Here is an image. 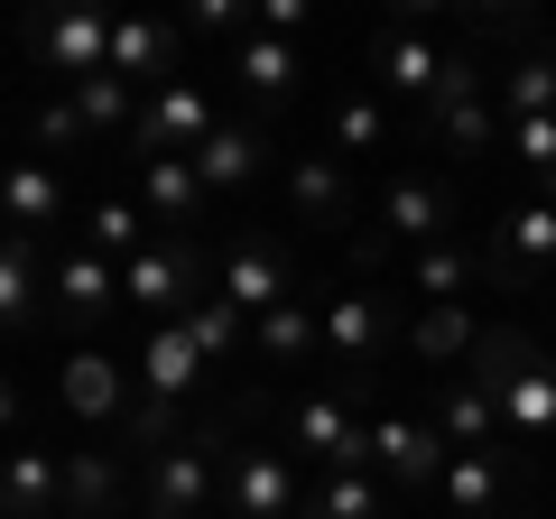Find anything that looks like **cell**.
I'll return each instance as SVG.
<instances>
[{"instance_id":"obj_31","label":"cell","mask_w":556,"mask_h":519,"mask_svg":"<svg viewBox=\"0 0 556 519\" xmlns=\"http://www.w3.org/2000/svg\"><path fill=\"white\" fill-rule=\"evenodd\" d=\"M149 214H139V204H121V195H102L93 214H84V251H102V260H121V269H130L139 251H149Z\"/></svg>"},{"instance_id":"obj_19","label":"cell","mask_w":556,"mask_h":519,"mask_svg":"<svg viewBox=\"0 0 556 519\" xmlns=\"http://www.w3.org/2000/svg\"><path fill=\"white\" fill-rule=\"evenodd\" d=\"M380 343H390V316H380V298H362V288L325 298V353H343L353 371H371Z\"/></svg>"},{"instance_id":"obj_26","label":"cell","mask_w":556,"mask_h":519,"mask_svg":"<svg viewBox=\"0 0 556 519\" xmlns=\"http://www.w3.org/2000/svg\"><path fill=\"white\" fill-rule=\"evenodd\" d=\"M437 501H445L455 519H492V510H501V445H492V455H445Z\"/></svg>"},{"instance_id":"obj_40","label":"cell","mask_w":556,"mask_h":519,"mask_svg":"<svg viewBox=\"0 0 556 519\" xmlns=\"http://www.w3.org/2000/svg\"><path fill=\"white\" fill-rule=\"evenodd\" d=\"M334 140L362 159V149H380V140H390V112H380V102H343V112H334Z\"/></svg>"},{"instance_id":"obj_41","label":"cell","mask_w":556,"mask_h":519,"mask_svg":"<svg viewBox=\"0 0 556 519\" xmlns=\"http://www.w3.org/2000/svg\"><path fill=\"white\" fill-rule=\"evenodd\" d=\"M177 28H186V38H232V28H251V20H241L232 0H186Z\"/></svg>"},{"instance_id":"obj_15","label":"cell","mask_w":556,"mask_h":519,"mask_svg":"<svg viewBox=\"0 0 556 519\" xmlns=\"http://www.w3.org/2000/svg\"><path fill=\"white\" fill-rule=\"evenodd\" d=\"M0 510L10 519H65V455L56 445H10V482H0Z\"/></svg>"},{"instance_id":"obj_21","label":"cell","mask_w":556,"mask_h":519,"mask_svg":"<svg viewBox=\"0 0 556 519\" xmlns=\"http://www.w3.org/2000/svg\"><path fill=\"white\" fill-rule=\"evenodd\" d=\"M473 343H482L473 306H417V316H408V353L427 362V371H455V362H473Z\"/></svg>"},{"instance_id":"obj_1","label":"cell","mask_w":556,"mask_h":519,"mask_svg":"<svg viewBox=\"0 0 556 519\" xmlns=\"http://www.w3.org/2000/svg\"><path fill=\"white\" fill-rule=\"evenodd\" d=\"M464 380H473V390H492V408H501V427H510V436H556V362L538 353L529 334L482 325Z\"/></svg>"},{"instance_id":"obj_38","label":"cell","mask_w":556,"mask_h":519,"mask_svg":"<svg viewBox=\"0 0 556 519\" xmlns=\"http://www.w3.org/2000/svg\"><path fill=\"white\" fill-rule=\"evenodd\" d=\"M28 130H38V149H84V140H93V121L75 112V93L38 102V121H28Z\"/></svg>"},{"instance_id":"obj_20","label":"cell","mask_w":556,"mask_h":519,"mask_svg":"<svg viewBox=\"0 0 556 519\" xmlns=\"http://www.w3.org/2000/svg\"><path fill=\"white\" fill-rule=\"evenodd\" d=\"M204 380V353L186 343V325H149V343H139V390L149 400H186Z\"/></svg>"},{"instance_id":"obj_25","label":"cell","mask_w":556,"mask_h":519,"mask_svg":"<svg viewBox=\"0 0 556 519\" xmlns=\"http://www.w3.org/2000/svg\"><path fill=\"white\" fill-rule=\"evenodd\" d=\"M427 121H437V140H445V149H464V159H482L492 140H510V121H501V102H492V93H445Z\"/></svg>"},{"instance_id":"obj_33","label":"cell","mask_w":556,"mask_h":519,"mask_svg":"<svg viewBox=\"0 0 556 519\" xmlns=\"http://www.w3.org/2000/svg\"><path fill=\"white\" fill-rule=\"evenodd\" d=\"M38 288H56V269H38V241H20V232H10V251H0V316H10V325H28Z\"/></svg>"},{"instance_id":"obj_29","label":"cell","mask_w":556,"mask_h":519,"mask_svg":"<svg viewBox=\"0 0 556 519\" xmlns=\"http://www.w3.org/2000/svg\"><path fill=\"white\" fill-rule=\"evenodd\" d=\"M390 510V482L362 464V473H325L316 482V501H306V519H380Z\"/></svg>"},{"instance_id":"obj_44","label":"cell","mask_w":556,"mask_h":519,"mask_svg":"<svg viewBox=\"0 0 556 519\" xmlns=\"http://www.w3.org/2000/svg\"><path fill=\"white\" fill-rule=\"evenodd\" d=\"M65 519H75V510H65Z\"/></svg>"},{"instance_id":"obj_23","label":"cell","mask_w":556,"mask_h":519,"mask_svg":"<svg viewBox=\"0 0 556 519\" xmlns=\"http://www.w3.org/2000/svg\"><path fill=\"white\" fill-rule=\"evenodd\" d=\"M139 214L167 223V232H186V223L204 214V177H195V159H149V177H139Z\"/></svg>"},{"instance_id":"obj_3","label":"cell","mask_w":556,"mask_h":519,"mask_svg":"<svg viewBox=\"0 0 556 519\" xmlns=\"http://www.w3.org/2000/svg\"><path fill=\"white\" fill-rule=\"evenodd\" d=\"M288 455H306V464H325V473H362L371 464V418H353L343 400H325V390H306L298 408H288Z\"/></svg>"},{"instance_id":"obj_39","label":"cell","mask_w":556,"mask_h":519,"mask_svg":"<svg viewBox=\"0 0 556 519\" xmlns=\"http://www.w3.org/2000/svg\"><path fill=\"white\" fill-rule=\"evenodd\" d=\"M510 159H519V167H529V177H538V186H547V177H556V112H547V121H510Z\"/></svg>"},{"instance_id":"obj_11","label":"cell","mask_w":556,"mask_h":519,"mask_svg":"<svg viewBox=\"0 0 556 519\" xmlns=\"http://www.w3.org/2000/svg\"><path fill=\"white\" fill-rule=\"evenodd\" d=\"M380 232L408 241V251H437V241H455V195L427 177H390L380 186Z\"/></svg>"},{"instance_id":"obj_8","label":"cell","mask_w":556,"mask_h":519,"mask_svg":"<svg viewBox=\"0 0 556 519\" xmlns=\"http://www.w3.org/2000/svg\"><path fill=\"white\" fill-rule=\"evenodd\" d=\"M139 400V371H121L112 353H65L56 362V408L75 427H121Z\"/></svg>"},{"instance_id":"obj_9","label":"cell","mask_w":556,"mask_h":519,"mask_svg":"<svg viewBox=\"0 0 556 519\" xmlns=\"http://www.w3.org/2000/svg\"><path fill=\"white\" fill-rule=\"evenodd\" d=\"M214 298L223 306H241V316H269V306H288V260H278V241H232V251L214 260Z\"/></svg>"},{"instance_id":"obj_36","label":"cell","mask_w":556,"mask_h":519,"mask_svg":"<svg viewBox=\"0 0 556 519\" xmlns=\"http://www.w3.org/2000/svg\"><path fill=\"white\" fill-rule=\"evenodd\" d=\"M177 427H186V400H149V390H139V400H130V418H121V436L159 455V445H177Z\"/></svg>"},{"instance_id":"obj_2","label":"cell","mask_w":556,"mask_h":519,"mask_svg":"<svg viewBox=\"0 0 556 519\" xmlns=\"http://www.w3.org/2000/svg\"><path fill=\"white\" fill-rule=\"evenodd\" d=\"M121 298L130 306H149L159 325H177L186 306H204L214 298V279H204V260H195V241H149V251L121 269Z\"/></svg>"},{"instance_id":"obj_6","label":"cell","mask_w":556,"mask_h":519,"mask_svg":"<svg viewBox=\"0 0 556 519\" xmlns=\"http://www.w3.org/2000/svg\"><path fill=\"white\" fill-rule=\"evenodd\" d=\"M214 130H223L214 93H204V84H186V75H177V84H159V93L139 102V130H130V140L149 149V159H195V149L214 140Z\"/></svg>"},{"instance_id":"obj_30","label":"cell","mask_w":556,"mask_h":519,"mask_svg":"<svg viewBox=\"0 0 556 519\" xmlns=\"http://www.w3.org/2000/svg\"><path fill=\"white\" fill-rule=\"evenodd\" d=\"M232 75L251 84L260 102H269V93H298V47H288V38H260V28H251V38L232 47Z\"/></svg>"},{"instance_id":"obj_32","label":"cell","mask_w":556,"mask_h":519,"mask_svg":"<svg viewBox=\"0 0 556 519\" xmlns=\"http://www.w3.org/2000/svg\"><path fill=\"white\" fill-rule=\"evenodd\" d=\"M65 510L75 519H112L121 510V464L112 455H65Z\"/></svg>"},{"instance_id":"obj_12","label":"cell","mask_w":556,"mask_h":519,"mask_svg":"<svg viewBox=\"0 0 556 519\" xmlns=\"http://www.w3.org/2000/svg\"><path fill=\"white\" fill-rule=\"evenodd\" d=\"M298 510V455L288 445H241L232 455V519H288Z\"/></svg>"},{"instance_id":"obj_42","label":"cell","mask_w":556,"mask_h":519,"mask_svg":"<svg viewBox=\"0 0 556 519\" xmlns=\"http://www.w3.org/2000/svg\"><path fill=\"white\" fill-rule=\"evenodd\" d=\"M251 28H260V38H288V47H298V28H306V0H260V10H251Z\"/></svg>"},{"instance_id":"obj_37","label":"cell","mask_w":556,"mask_h":519,"mask_svg":"<svg viewBox=\"0 0 556 519\" xmlns=\"http://www.w3.org/2000/svg\"><path fill=\"white\" fill-rule=\"evenodd\" d=\"M75 112L93 121V140H102V130H121V121H130V84H121V75H93V84H75ZM130 130H139V121H130Z\"/></svg>"},{"instance_id":"obj_43","label":"cell","mask_w":556,"mask_h":519,"mask_svg":"<svg viewBox=\"0 0 556 519\" xmlns=\"http://www.w3.org/2000/svg\"><path fill=\"white\" fill-rule=\"evenodd\" d=\"M538 195H547V204H556V177H547V186H538Z\"/></svg>"},{"instance_id":"obj_16","label":"cell","mask_w":556,"mask_h":519,"mask_svg":"<svg viewBox=\"0 0 556 519\" xmlns=\"http://www.w3.org/2000/svg\"><path fill=\"white\" fill-rule=\"evenodd\" d=\"M47 269H56V288H47L56 316L93 325V316H112V306H121V260H102V251H56Z\"/></svg>"},{"instance_id":"obj_4","label":"cell","mask_w":556,"mask_h":519,"mask_svg":"<svg viewBox=\"0 0 556 519\" xmlns=\"http://www.w3.org/2000/svg\"><path fill=\"white\" fill-rule=\"evenodd\" d=\"M214 510V436H177L149 455L139 482V519H204Z\"/></svg>"},{"instance_id":"obj_27","label":"cell","mask_w":556,"mask_h":519,"mask_svg":"<svg viewBox=\"0 0 556 519\" xmlns=\"http://www.w3.org/2000/svg\"><path fill=\"white\" fill-rule=\"evenodd\" d=\"M473 269H482V260L464 251V241H437V251H408V288H417V306H464Z\"/></svg>"},{"instance_id":"obj_24","label":"cell","mask_w":556,"mask_h":519,"mask_svg":"<svg viewBox=\"0 0 556 519\" xmlns=\"http://www.w3.org/2000/svg\"><path fill=\"white\" fill-rule=\"evenodd\" d=\"M437 436L455 445V455H492V445H501V408H492V390L455 380V390L437 400Z\"/></svg>"},{"instance_id":"obj_22","label":"cell","mask_w":556,"mask_h":519,"mask_svg":"<svg viewBox=\"0 0 556 519\" xmlns=\"http://www.w3.org/2000/svg\"><path fill=\"white\" fill-rule=\"evenodd\" d=\"M251 343L278 362V371H306V362L325 353V316H316L306 298H288V306H269V316L251 325Z\"/></svg>"},{"instance_id":"obj_7","label":"cell","mask_w":556,"mask_h":519,"mask_svg":"<svg viewBox=\"0 0 556 519\" xmlns=\"http://www.w3.org/2000/svg\"><path fill=\"white\" fill-rule=\"evenodd\" d=\"M445 455H455V445L437 436V418H371V473L390 482V492H437Z\"/></svg>"},{"instance_id":"obj_18","label":"cell","mask_w":556,"mask_h":519,"mask_svg":"<svg viewBox=\"0 0 556 519\" xmlns=\"http://www.w3.org/2000/svg\"><path fill=\"white\" fill-rule=\"evenodd\" d=\"M269 167V140H260L251 121H223L214 140L195 149V177H204V195H241V186Z\"/></svg>"},{"instance_id":"obj_10","label":"cell","mask_w":556,"mask_h":519,"mask_svg":"<svg viewBox=\"0 0 556 519\" xmlns=\"http://www.w3.org/2000/svg\"><path fill=\"white\" fill-rule=\"evenodd\" d=\"M445 75H455V56H445L427 28H390V38H380V84H390L399 102L437 112V102H445Z\"/></svg>"},{"instance_id":"obj_17","label":"cell","mask_w":556,"mask_h":519,"mask_svg":"<svg viewBox=\"0 0 556 519\" xmlns=\"http://www.w3.org/2000/svg\"><path fill=\"white\" fill-rule=\"evenodd\" d=\"M177 20H121L112 28V75L121 84H177Z\"/></svg>"},{"instance_id":"obj_34","label":"cell","mask_w":556,"mask_h":519,"mask_svg":"<svg viewBox=\"0 0 556 519\" xmlns=\"http://www.w3.org/2000/svg\"><path fill=\"white\" fill-rule=\"evenodd\" d=\"M186 343H195L204 362H232L241 343H251V316H241V306H223V298H204V306H186Z\"/></svg>"},{"instance_id":"obj_28","label":"cell","mask_w":556,"mask_h":519,"mask_svg":"<svg viewBox=\"0 0 556 519\" xmlns=\"http://www.w3.org/2000/svg\"><path fill=\"white\" fill-rule=\"evenodd\" d=\"M288 214H298V223H343V214H353L343 167L334 159H298V167H288Z\"/></svg>"},{"instance_id":"obj_35","label":"cell","mask_w":556,"mask_h":519,"mask_svg":"<svg viewBox=\"0 0 556 519\" xmlns=\"http://www.w3.org/2000/svg\"><path fill=\"white\" fill-rule=\"evenodd\" d=\"M556 112V56H519L501 75V121H547Z\"/></svg>"},{"instance_id":"obj_5","label":"cell","mask_w":556,"mask_h":519,"mask_svg":"<svg viewBox=\"0 0 556 519\" xmlns=\"http://www.w3.org/2000/svg\"><path fill=\"white\" fill-rule=\"evenodd\" d=\"M112 28L121 20H102V10H56V20H28V56L75 93V84L112 75Z\"/></svg>"},{"instance_id":"obj_13","label":"cell","mask_w":556,"mask_h":519,"mask_svg":"<svg viewBox=\"0 0 556 519\" xmlns=\"http://www.w3.org/2000/svg\"><path fill=\"white\" fill-rule=\"evenodd\" d=\"M501 269V279H547L556 269V204L547 195H529V204H510L501 214V232H492V251H482Z\"/></svg>"},{"instance_id":"obj_14","label":"cell","mask_w":556,"mask_h":519,"mask_svg":"<svg viewBox=\"0 0 556 519\" xmlns=\"http://www.w3.org/2000/svg\"><path fill=\"white\" fill-rule=\"evenodd\" d=\"M0 214H10V232H20V241H38L47 223H65V214H75L65 167L56 159H20V167H10V186H0Z\"/></svg>"}]
</instances>
